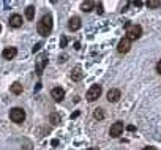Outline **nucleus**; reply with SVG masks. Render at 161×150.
<instances>
[{
    "instance_id": "f257e3e1",
    "label": "nucleus",
    "mask_w": 161,
    "mask_h": 150,
    "mask_svg": "<svg viewBox=\"0 0 161 150\" xmlns=\"http://www.w3.org/2000/svg\"><path fill=\"white\" fill-rule=\"evenodd\" d=\"M36 30H38V33L41 36H47L52 32V18H51V14H44L40 19V22L36 25Z\"/></svg>"
},
{
    "instance_id": "f03ea898",
    "label": "nucleus",
    "mask_w": 161,
    "mask_h": 150,
    "mask_svg": "<svg viewBox=\"0 0 161 150\" xmlns=\"http://www.w3.org/2000/svg\"><path fill=\"white\" fill-rule=\"evenodd\" d=\"M125 29H126V36L125 38H128L130 41H133V40H137V38H141V35H142V27L141 25H137V24H125Z\"/></svg>"
},
{
    "instance_id": "7ed1b4c3",
    "label": "nucleus",
    "mask_w": 161,
    "mask_h": 150,
    "mask_svg": "<svg viewBox=\"0 0 161 150\" xmlns=\"http://www.w3.org/2000/svg\"><path fill=\"white\" fill-rule=\"evenodd\" d=\"M10 119H11L14 123H21V122H24V119H25V112H24V109H21V108H13V109L10 111Z\"/></svg>"
},
{
    "instance_id": "20e7f679",
    "label": "nucleus",
    "mask_w": 161,
    "mask_h": 150,
    "mask_svg": "<svg viewBox=\"0 0 161 150\" xmlns=\"http://www.w3.org/2000/svg\"><path fill=\"white\" fill-rule=\"evenodd\" d=\"M100 95H101V86L95 84V86H92V87L89 89V92H87L86 98H87L89 101H95V100H98V98H100Z\"/></svg>"
},
{
    "instance_id": "39448f33",
    "label": "nucleus",
    "mask_w": 161,
    "mask_h": 150,
    "mask_svg": "<svg viewBox=\"0 0 161 150\" xmlns=\"http://www.w3.org/2000/svg\"><path fill=\"white\" fill-rule=\"evenodd\" d=\"M130 47H131V41H130L128 38H122V40L119 41L117 51H119L120 54H126V52L130 51Z\"/></svg>"
},
{
    "instance_id": "423d86ee",
    "label": "nucleus",
    "mask_w": 161,
    "mask_h": 150,
    "mask_svg": "<svg viewBox=\"0 0 161 150\" xmlns=\"http://www.w3.org/2000/svg\"><path fill=\"white\" fill-rule=\"evenodd\" d=\"M122 133H123V123H122V122H115V123L111 126V130H109V134H111L112 137H119Z\"/></svg>"
},
{
    "instance_id": "0eeeda50",
    "label": "nucleus",
    "mask_w": 161,
    "mask_h": 150,
    "mask_svg": "<svg viewBox=\"0 0 161 150\" xmlns=\"http://www.w3.org/2000/svg\"><path fill=\"white\" fill-rule=\"evenodd\" d=\"M16 54H18V49H16V47H5V49L2 51V57H3L5 60H11V58H14Z\"/></svg>"
},
{
    "instance_id": "6e6552de",
    "label": "nucleus",
    "mask_w": 161,
    "mask_h": 150,
    "mask_svg": "<svg viewBox=\"0 0 161 150\" xmlns=\"http://www.w3.org/2000/svg\"><path fill=\"white\" fill-rule=\"evenodd\" d=\"M80 19L77 18V16H74V18H71L69 21H68V29L71 30V32H76V30H79L80 29Z\"/></svg>"
},
{
    "instance_id": "1a4fd4ad",
    "label": "nucleus",
    "mask_w": 161,
    "mask_h": 150,
    "mask_svg": "<svg viewBox=\"0 0 161 150\" xmlns=\"http://www.w3.org/2000/svg\"><path fill=\"white\" fill-rule=\"evenodd\" d=\"M120 100V90L119 89H111L108 92V101L109 103H117Z\"/></svg>"
},
{
    "instance_id": "9d476101",
    "label": "nucleus",
    "mask_w": 161,
    "mask_h": 150,
    "mask_svg": "<svg viewBox=\"0 0 161 150\" xmlns=\"http://www.w3.org/2000/svg\"><path fill=\"white\" fill-rule=\"evenodd\" d=\"M51 97H52L55 101H62V100L65 98V90H63V89H60V87H55V89H52Z\"/></svg>"
},
{
    "instance_id": "9b49d317",
    "label": "nucleus",
    "mask_w": 161,
    "mask_h": 150,
    "mask_svg": "<svg viewBox=\"0 0 161 150\" xmlns=\"http://www.w3.org/2000/svg\"><path fill=\"white\" fill-rule=\"evenodd\" d=\"M82 76H84V73H82V68L80 66H76V68L71 69V79L73 81H80Z\"/></svg>"
},
{
    "instance_id": "f8f14e48",
    "label": "nucleus",
    "mask_w": 161,
    "mask_h": 150,
    "mask_svg": "<svg viewBox=\"0 0 161 150\" xmlns=\"http://www.w3.org/2000/svg\"><path fill=\"white\" fill-rule=\"evenodd\" d=\"M10 25L14 27V29H19V27L22 25V16H21V14H13V16L10 18Z\"/></svg>"
},
{
    "instance_id": "ddd939ff",
    "label": "nucleus",
    "mask_w": 161,
    "mask_h": 150,
    "mask_svg": "<svg viewBox=\"0 0 161 150\" xmlns=\"http://www.w3.org/2000/svg\"><path fill=\"white\" fill-rule=\"evenodd\" d=\"M93 8H95V2H84L82 5H80V10H82V11H86V13L92 11Z\"/></svg>"
},
{
    "instance_id": "4468645a",
    "label": "nucleus",
    "mask_w": 161,
    "mask_h": 150,
    "mask_svg": "<svg viewBox=\"0 0 161 150\" xmlns=\"http://www.w3.org/2000/svg\"><path fill=\"white\" fill-rule=\"evenodd\" d=\"M49 120H51V123H52V125H58V123H60V120H62V117H60V114H58V112H52V114L49 115Z\"/></svg>"
},
{
    "instance_id": "2eb2a0df",
    "label": "nucleus",
    "mask_w": 161,
    "mask_h": 150,
    "mask_svg": "<svg viewBox=\"0 0 161 150\" xmlns=\"http://www.w3.org/2000/svg\"><path fill=\"white\" fill-rule=\"evenodd\" d=\"M25 18H27L29 21H32V19L35 18V7H32V5H30V7H27V8H25Z\"/></svg>"
},
{
    "instance_id": "dca6fc26",
    "label": "nucleus",
    "mask_w": 161,
    "mask_h": 150,
    "mask_svg": "<svg viewBox=\"0 0 161 150\" xmlns=\"http://www.w3.org/2000/svg\"><path fill=\"white\" fill-rule=\"evenodd\" d=\"M10 90H11L14 95H19V93H22V90H24V89H22V86H21L19 82H14V84L10 87Z\"/></svg>"
},
{
    "instance_id": "f3484780",
    "label": "nucleus",
    "mask_w": 161,
    "mask_h": 150,
    "mask_svg": "<svg viewBox=\"0 0 161 150\" xmlns=\"http://www.w3.org/2000/svg\"><path fill=\"white\" fill-rule=\"evenodd\" d=\"M46 63H47L46 55H41V58H40V62H38V68H36V73H38V74H41V71H43V68H44Z\"/></svg>"
},
{
    "instance_id": "a211bd4d",
    "label": "nucleus",
    "mask_w": 161,
    "mask_h": 150,
    "mask_svg": "<svg viewBox=\"0 0 161 150\" xmlns=\"http://www.w3.org/2000/svg\"><path fill=\"white\" fill-rule=\"evenodd\" d=\"M93 117L97 119V120H103L104 119V112H103V109H95V112H93Z\"/></svg>"
},
{
    "instance_id": "6ab92c4d",
    "label": "nucleus",
    "mask_w": 161,
    "mask_h": 150,
    "mask_svg": "<svg viewBox=\"0 0 161 150\" xmlns=\"http://www.w3.org/2000/svg\"><path fill=\"white\" fill-rule=\"evenodd\" d=\"M147 7L148 8H158V7H161V2H159V0H148Z\"/></svg>"
},
{
    "instance_id": "aec40b11",
    "label": "nucleus",
    "mask_w": 161,
    "mask_h": 150,
    "mask_svg": "<svg viewBox=\"0 0 161 150\" xmlns=\"http://www.w3.org/2000/svg\"><path fill=\"white\" fill-rule=\"evenodd\" d=\"M66 43H68V38L63 35V36L60 38V47H66Z\"/></svg>"
},
{
    "instance_id": "412c9836",
    "label": "nucleus",
    "mask_w": 161,
    "mask_h": 150,
    "mask_svg": "<svg viewBox=\"0 0 161 150\" xmlns=\"http://www.w3.org/2000/svg\"><path fill=\"white\" fill-rule=\"evenodd\" d=\"M41 46H43V44H41V43H38V44H35V46H33V52H38V51H40V47H41Z\"/></svg>"
},
{
    "instance_id": "4be33fe9",
    "label": "nucleus",
    "mask_w": 161,
    "mask_h": 150,
    "mask_svg": "<svg viewBox=\"0 0 161 150\" xmlns=\"http://www.w3.org/2000/svg\"><path fill=\"white\" fill-rule=\"evenodd\" d=\"M156 71H158V73L161 74V60H159V62L156 63Z\"/></svg>"
},
{
    "instance_id": "5701e85b",
    "label": "nucleus",
    "mask_w": 161,
    "mask_h": 150,
    "mask_svg": "<svg viewBox=\"0 0 161 150\" xmlns=\"http://www.w3.org/2000/svg\"><path fill=\"white\" fill-rule=\"evenodd\" d=\"M98 13H103V5H101V3L98 5Z\"/></svg>"
},
{
    "instance_id": "b1692460",
    "label": "nucleus",
    "mask_w": 161,
    "mask_h": 150,
    "mask_svg": "<svg viewBox=\"0 0 161 150\" xmlns=\"http://www.w3.org/2000/svg\"><path fill=\"white\" fill-rule=\"evenodd\" d=\"M126 130H128V131H134V126H133V125H130V126H128Z\"/></svg>"
},
{
    "instance_id": "393cba45",
    "label": "nucleus",
    "mask_w": 161,
    "mask_h": 150,
    "mask_svg": "<svg viewBox=\"0 0 161 150\" xmlns=\"http://www.w3.org/2000/svg\"><path fill=\"white\" fill-rule=\"evenodd\" d=\"M144 150H156V148H153V147H145Z\"/></svg>"
},
{
    "instance_id": "a878e982",
    "label": "nucleus",
    "mask_w": 161,
    "mask_h": 150,
    "mask_svg": "<svg viewBox=\"0 0 161 150\" xmlns=\"http://www.w3.org/2000/svg\"><path fill=\"white\" fill-rule=\"evenodd\" d=\"M0 30H2V25H0Z\"/></svg>"
}]
</instances>
